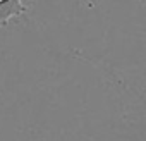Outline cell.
<instances>
[{"instance_id": "obj_1", "label": "cell", "mask_w": 146, "mask_h": 141, "mask_svg": "<svg viewBox=\"0 0 146 141\" xmlns=\"http://www.w3.org/2000/svg\"><path fill=\"white\" fill-rule=\"evenodd\" d=\"M28 7L19 0H0V26H7L12 17L23 16Z\"/></svg>"}]
</instances>
